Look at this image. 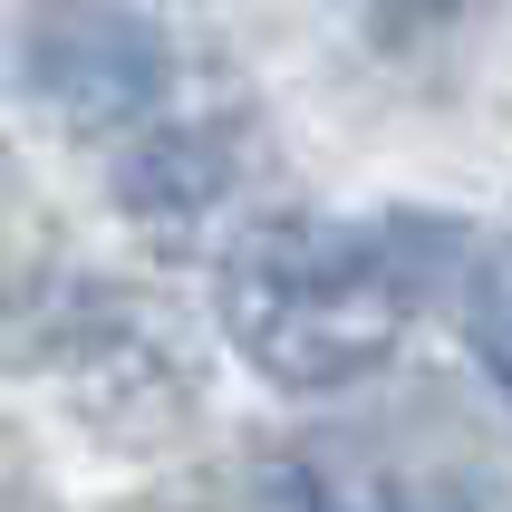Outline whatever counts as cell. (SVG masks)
<instances>
[{
	"label": "cell",
	"mask_w": 512,
	"mask_h": 512,
	"mask_svg": "<svg viewBox=\"0 0 512 512\" xmlns=\"http://www.w3.org/2000/svg\"><path fill=\"white\" fill-rule=\"evenodd\" d=\"M455 261L474 252L445 213H252L223 252V329L281 387H348L406 348Z\"/></svg>",
	"instance_id": "cell-1"
},
{
	"label": "cell",
	"mask_w": 512,
	"mask_h": 512,
	"mask_svg": "<svg viewBox=\"0 0 512 512\" xmlns=\"http://www.w3.org/2000/svg\"><path fill=\"white\" fill-rule=\"evenodd\" d=\"M20 87L68 136H145L174 87V49L145 10H49L20 39Z\"/></svg>",
	"instance_id": "cell-2"
},
{
	"label": "cell",
	"mask_w": 512,
	"mask_h": 512,
	"mask_svg": "<svg viewBox=\"0 0 512 512\" xmlns=\"http://www.w3.org/2000/svg\"><path fill=\"white\" fill-rule=\"evenodd\" d=\"M232 184H242V126H223V116L145 126V136L126 145V165H116L126 213H136L145 242H165V252H194L203 223L232 203Z\"/></svg>",
	"instance_id": "cell-3"
},
{
	"label": "cell",
	"mask_w": 512,
	"mask_h": 512,
	"mask_svg": "<svg viewBox=\"0 0 512 512\" xmlns=\"http://www.w3.org/2000/svg\"><path fill=\"white\" fill-rule=\"evenodd\" d=\"M252 512H426V493L368 445H281L252 484Z\"/></svg>",
	"instance_id": "cell-4"
},
{
	"label": "cell",
	"mask_w": 512,
	"mask_h": 512,
	"mask_svg": "<svg viewBox=\"0 0 512 512\" xmlns=\"http://www.w3.org/2000/svg\"><path fill=\"white\" fill-rule=\"evenodd\" d=\"M464 339H474L484 377L512 397V232L464 261Z\"/></svg>",
	"instance_id": "cell-5"
},
{
	"label": "cell",
	"mask_w": 512,
	"mask_h": 512,
	"mask_svg": "<svg viewBox=\"0 0 512 512\" xmlns=\"http://www.w3.org/2000/svg\"><path fill=\"white\" fill-rule=\"evenodd\" d=\"M10 203H20V165H10V145H0V223H10Z\"/></svg>",
	"instance_id": "cell-6"
}]
</instances>
